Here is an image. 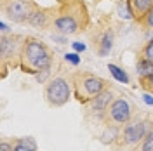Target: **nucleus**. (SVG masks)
<instances>
[{"label":"nucleus","instance_id":"obj_1","mask_svg":"<svg viewBox=\"0 0 153 151\" xmlns=\"http://www.w3.org/2000/svg\"><path fill=\"white\" fill-rule=\"evenodd\" d=\"M23 57L35 70H51V64H52V57H51L49 49L45 47V44H42L37 38H26L25 40Z\"/></svg>","mask_w":153,"mask_h":151},{"label":"nucleus","instance_id":"obj_2","mask_svg":"<svg viewBox=\"0 0 153 151\" xmlns=\"http://www.w3.org/2000/svg\"><path fill=\"white\" fill-rule=\"evenodd\" d=\"M70 95H71V89L65 78H54L51 80L45 87V99L51 106H65L70 101Z\"/></svg>","mask_w":153,"mask_h":151},{"label":"nucleus","instance_id":"obj_3","mask_svg":"<svg viewBox=\"0 0 153 151\" xmlns=\"http://www.w3.org/2000/svg\"><path fill=\"white\" fill-rule=\"evenodd\" d=\"M78 87H82V90H84V94H82V97H80V101H84V103H85V101L96 97L99 92H103V90H105V89H106V82L103 80V78L96 76V75L84 73V75H80Z\"/></svg>","mask_w":153,"mask_h":151},{"label":"nucleus","instance_id":"obj_4","mask_svg":"<svg viewBox=\"0 0 153 151\" xmlns=\"http://www.w3.org/2000/svg\"><path fill=\"white\" fill-rule=\"evenodd\" d=\"M108 115H110L111 122L118 123V125H127L131 122V116H132V108H131L127 99L117 97V99H113V103L110 104Z\"/></svg>","mask_w":153,"mask_h":151},{"label":"nucleus","instance_id":"obj_5","mask_svg":"<svg viewBox=\"0 0 153 151\" xmlns=\"http://www.w3.org/2000/svg\"><path fill=\"white\" fill-rule=\"evenodd\" d=\"M7 18L16 21V23H23V21H28L31 16V5H30L26 0H10L9 4L4 7Z\"/></svg>","mask_w":153,"mask_h":151},{"label":"nucleus","instance_id":"obj_6","mask_svg":"<svg viewBox=\"0 0 153 151\" xmlns=\"http://www.w3.org/2000/svg\"><path fill=\"white\" fill-rule=\"evenodd\" d=\"M146 134H148V130H146L144 120L129 122L124 129V142L125 144H139V142H143Z\"/></svg>","mask_w":153,"mask_h":151},{"label":"nucleus","instance_id":"obj_7","mask_svg":"<svg viewBox=\"0 0 153 151\" xmlns=\"http://www.w3.org/2000/svg\"><path fill=\"white\" fill-rule=\"evenodd\" d=\"M23 49H25V40L21 42L18 37H2L0 40V50H2V59H9V57L23 56Z\"/></svg>","mask_w":153,"mask_h":151},{"label":"nucleus","instance_id":"obj_8","mask_svg":"<svg viewBox=\"0 0 153 151\" xmlns=\"http://www.w3.org/2000/svg\"><path fill=\"white\" fill-rule=\"evenodd\" d=\"M129 5H131V10H132V18L143 23L146 14L153 7V0H129Z\"/></svg>","mask_w":153,"mask_h":151},{"label":"nucleus","instance_id":"obj_9","mask_svg":"<svg viewBox=\"0 0 153 151\" xmlns=\"http://www.w3.org/2000/svg\"><path fill=\"white\" fill-rule=\"evenodd\" d=\"M54 26L61 35H73L78 30V23L75 21L73 16H61L54 21Z\"/></svg>","mask_w":153,"mask_h":151},{"label":"nucleus","instance_id":"obj_10","mask_svg":"<svg viewBox=\"0 0 153 151\" xmlns=\"http://www.w3.org/2000/svg\"><path fill=\"white\" fill-rule=\"evenodd\" d=\"M111 103H113V94H111V90H106V89L103 90V92H99L96 97L91 99L92 110H94V111H99V113L106 111Z\"/></svg>","mask_w":153,"mask_h":151},{"label":"nucleus","instance_id":"obj_11","mask_svg":"<svg viewBox=\"0 0 153 151\" xmlns=\"http://www.w3.org/2000/svg\"><path fill=\"white\" fill-rule=\"evenodd\" d=\"M12 151H37V142L31 137H23L18 139L16 144L12 146Z\"/></svg>","mask_w":153,"mask_h":151},{"label":"nucleus","instance_id":"obj_12","mask_svg":"<svg viewBox=\"0 0 153 151\" xmlns=\"http://www.w3.org/2000/svg\"><path fill=\"white\" fill-rule=\"evenodd\" d=\"M30 24H33V26H37V28H45L47 26V14H44V12H40V10H33L31 12V16L28 19Z\"/></svg>","mask_w":153,"mask_h":151},{"label":"nucleus","instance_id":"obj_13","mask_svg":"<svg viewBox=\"0 0 153 151\" xmlns=\"http://www.w3.org/2000/svg\"><path fill=\"white\" fill-rule=\"evenodd\" d=\"M111 47H113V35H111V31H106L101 38V42H99V54L106 56L111 50Z\"/></svg>","mask_w":153,"mask_h":151},{"label":"nucleus","instance_id":"obj_14","mask_svg":"<svg viewBox=\"0 0 153 151\" xmlns=\"http://www.w3.org/2000/svg\"><path fill=\"white\" fill-rule=\"evenodd\" d=\"M136 70H137V75L141 76V78H144V76H148L153 71V63H150L148 59H144V57L141 56V59H139L137 64H136Z\"/></svg>","mask_w":153,"mask_h":151},{"label":"nucleus","instance_id":"obj_15","mask_svg":"<svg viewBox=\"0 0 153 151\" xmlns=\"http://www.w3.org/2000/svg\"><path fill=\"white\" fill-rule=\"evenodd\" d=\"M108 70H110V73H111V76L115 80H118L120 84H129V75L122 68H118L117 64H108Z\"/></svg>","mask_w":153,"mask_h":151},{"label":"nucleus","instance_id":"obj_16","mask_svg":"<svg viewBox=\"0 0 153 151\" xmlns=\"http://www.w3.org/2000/svg\"><path fill=\"white\" fill-rule=\"evenodd\" d=\"M118 16L124 19L132 18V10H131V5H129V0H124V2L118 4Z\"/></svg>","mask_w":153,"mask_h":151},{"label":"nucleus","instance_id":"obj_17","mask_svg":"<svg viewBox=\"0 0 153 151\" xmlns=\"http://www.w3.org/2000/svg\"><path fill=\"white\" fill-rule=\"evenodd\" d=\"M117 135H118V130H117L115 127H110V129L105 130V134L101 135V139H103L105 144H108V142H113L115 139H117Z\"/></svg>","mask_w":153,"mask_h":151},{"label":"nucleus","instance_id":"obj_18","mask_svg":"<svg viewBox=\"0 0 153 151\" xmlns=\"http://www.w3.org/2000/svg\"><path fill=\"white\" fill-rule=\"evenodd\" d=\"M141 151H153V130L144 135L143 142H141Z\"/></svg>","mask_w":153,"mask_h":151},{"label":"nucleus","instance_id":"obj_19","mask_svg":"<svg viewBox=\"0 0 153 151\" xmlns=\"http://www.w3.org/2000/svg\"><path fill=\"white\" fill-rule=\"evenodd\" d=\"M143 57L144 59H148L150 63H153V40H150L143 49Z\"/></svg>","mask_w":153,"mask_h":151},{"label":"nucleus","instance_id":"obj_20","mask_svg":"<svg viewBox=\"0 0 153 151\" xmlns=\"http://www.w3.org/2000/svg\"><path fill=\"white\" fill-rule=\"evenodd\" d=\"M141 82H143V87L146 89V90H150V92H153V71L150 73L148 76H144V78H141Z\"/></svg>","mask_w":153,"mask_h":151},{"label":"nucleus","instance_id":"obj_21","mask_svg":"<svg viewBox=\"0 0 153 151\" xmlns=\"http://www.w3.org/2000/svg\"><path fill=\"white\" fill-rule=\"evenodd\" d=\"M65 59H66L68 63H71L73 66L80 64V56H78L76 52H68V54H65Z\"/></svg>","mask_w":153,"mask_h":151},{"label":"nucleus","instance_id":"obj_22","mask_svg":"<svg viewBox=\"0 0 153 151\" xmlns=\"http://www.w3.org/2000/svg\"><path fill=\"white\" fill-rule=\"evenodd\" d=\"M143 23L148 26V28H153V7L150 9V12L146 14V18L143 19Z\"/></svg>","mask_w":153,"mask_h":151},{"label":"nucleus","instance_id":"obj_23","mask_svg":"<svg viewBox=\"0 0 153 151\" xmlns=\"http://www.w3.org/2000/svg\"><path fill=\"white\" fill-rule=\"evenodd\" d=\"M42 73H38L37 75V80L42 84V82H45V78H47V75H49V70H40Z\"/></svg>","mask_w":153,"mask_h":151},{"label":"nucleus","instance_id":"obj_24","mask_svg":"<svg viewBox=\"0 0 153 151\" xmlns=\"http://www.w3.org/2000/svg\"><path fill=\"white\" fill-rule=\"evenodd\" d=\"M71 45H73V49H75L76 52H84V50H85V44H80V42H73Z\"/></svg>","mask_w":153,"mask_h":151},{"label":"nucleus","instance_id":"obj_25","mask_svg":"<svg viewBox=\"0 0 153 151\" xmlns=\"http://www.w3.org/2000/svg\"><path fill=\"white\" fill-rule=\"evenodd\" d=\"M0 151H12V146H10L9 142L2 141V144H0Z\"/></svg>","mask_w":153,"mask_h":151},{"label":"nucleus","instance_id":"obj_26","mask_svg":"<svg viewBox=\"0 0 153 151\" xmlns=\"http://www.w3.org/2000/svg\"><path fill=\"white\" fill-rule=\"evenodd\" d=\"M144 103L146 104H153V97L150 94H144Z\"/></svg>","mask_w":153,"mask_h":151},{"label":"nucleus","instance_id":"obj_27","mask_svg":"<svg viewBox=\"0 0 153 151\" xmlns=\"http://www.w3.org/2000/svg\"><path fill=\"white\" fill-rule=\"evenodd\" d=\"M0 30H2V31H5V30H7V24H5V23H4V21H2V23H0Z\"/></svg>","mask_w":153,"mask_h":151}]
</instances>
